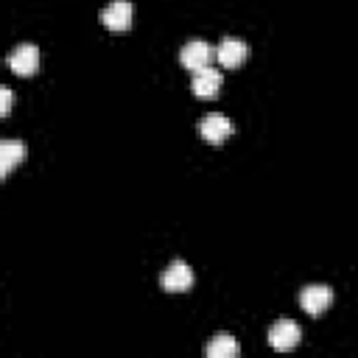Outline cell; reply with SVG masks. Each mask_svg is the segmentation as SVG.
<instances>
[{
    "instance_id": "cell-1",
    "label": "cell",
    "mask_w": 358,
    "mask_h": 358,
    "mask_svg": "<svg viewBox=\"0 0 358 358\" xmlns=\"http://www.w3.org/2000/svg\"><path fill=\"white\" fill-rule=\"evenodd\" d=\"M213 56H215V50H213V48H210L204 39H190V42L182 48V53H179V62H182L187 70L199 73V70L210 67Z\"/></svg>"
},
{
    "instance_id": "cell-2",
    "label": "cell",
    "mask_w": 358,
    "mask_h": 358,
    "mask_svg": "<svg viewBox=\"0 0 358 358\" xmlns=\"http://www.w3.org/2000/svg\"><path fill=\"white\" fill-rule=\"evenodd\" d=\"M299 305L310 316H322L333 305V288L330 285H308L299 294Z\"/></svg>"
},
{
    "instance_id": "cell-3",
    "label": "cell",
    "mask_w": 358,
    "mask_h": 358,
    "mask_svg": "<svg viewBox=\"0 0 358 358\" xmlns=\"http://www.w3.org/2000/svg\"><path fill=\"white\" fill-rule=\"evenodd\" d=\"M299 338H302V330H299V324L291 322V319H280V322L268 330V344H271L277 352L294 350V347L299 344Z\"/></svg>"
},
{
    "instance_id": "cell-4",
    "label": "cell",
    "mask_w": 358,
    "mask_h": 358,
    "mask_svg": "<svg viewBox=\"0 0 358 358\" xmlns=\"http://www.w3.org/2000/svg\"><path fill=\"white\" fill-rule=\"evenodd\" d=\"M159 282H162V288H165V291H171V294H182V291H187V288L193 285V271H190V266H187V263L173 260V263L162 271Z\"/></svg>"
},
{
    "instance_id": "cell-5",
    "label": "cell",
    "mask_w": 358,
    "mask_h": 358,
    "mask_svg": "<svg viewBox=\"0 0 358 358\" xmlns=\"http://www.w3.org/2000/svg\"><path fill=\"white\" fill-rule=\"evenodd\" d=\"M196 129H199L201 140H207V143H224L232 134V120L227 115H207V117L199 120Z\"/></svg>"
},
{
    "instance_id": "cell-6",
    "label": "cell",
    "mask_w": 358,
    "mask_h": 358,
    "mask_svg": "<svg viewBox=\"0 0 358 358\" xmlns=\"http://www.w3.org/2000/svg\"><path fill=\"white\" fill-rule=\"evenodd\" d=\"M246 56H249V45L238 36H224L215 48V59L221 62V67H238Z\"/></svg>"
},
{
    "instance_id": "cell-7",
    "label": "cell",
    "mask_w": 358,
    "mask_h": 358,
    "mask_svg": "<svg viewBox=\"0 0 358 358\" xmlns=\"http://www.w3.org/2000/svg\"><path fill=\"white\" fill-rule=\"evenodd\" d=\"M8 67L17 73V76H31L36 73L39 67V50L34 45H17L11 53H8Z\"/></svg>"
},
{
    "instance_id": "cell-8",
    "label": "cell",
    "mask_w": 358,
    "mask_h": 358,
    "mask_svg": "<svg viewBox=\"0 0 358 358\" xmlns=\"http://www.w3.org/2000/svg\"><path fill=\"white\" fill-rule=\"evenodd\" d=\"M131 17H134V8L129 0H112L103 11H101V20L106 28L112 31H126L131 25Z\"/></svg>"
},
{
    "instance_id": "cell-9",
    "label": "cell",
    "mask_w": 358,
    "mask_h": 358,
    "mask_svg": "<svg viewBox=\"0 0 358 358\" xmlns=\"http://www.w3.org/2000/svg\"><path fill=\"white\" fill-rule=\"evenodd\" d=\"M221 90V73L213 67H204L193 73V95L196 98H215Z\"/></svg>"
},
{
    "instance_id": "cell-10",
    "label": "cell",
    "mask_w": 358,
    "mask_h": 358,
    "mask_svg": "<svg viewBox=\"0 0 358 358\" xmlns=\"http://www.w3.org/2000/svg\"><path fill=\"white\" fill-rule=\"evenodd\" d=\"M25 154H28L25 143H20V140H3L0 143V176H6L17 162H22Z\"/></svg>"
},
{
    "instance_id": "cell-11",
    "label": "cell",
    "mask_w": 358,
    "mask_h": 358,
    "mask_svg": "<svg viewBox=\"0 0 358 358\" xmlns=\"http://www.w3.org/2000/svg\"><path fill=\"white\" fill-rule=\"evenodd\" d=\"M207 355L210 358H235L238 355V341L227 333H218L210 344H207Z\"/></svg>"
},
{
    "instance_id": "cell-12",
    "label": "cell",
    "mask_w": 358,
    "mask_h": 358,
    "mask_svg": "<svg viewBox=\"0 0 358 358\" xmlns=\"http://www.w3.org/2000/svg\"><path fill=\"white\" fill-rule=\"evenodd\" d=\"M11 112V90L8 87H0V115L6 117Z\"/></svg>"
}]
</instances>
